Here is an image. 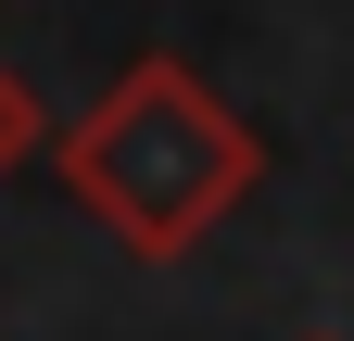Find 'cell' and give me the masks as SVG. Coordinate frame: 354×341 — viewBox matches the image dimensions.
Wrapping results in <instances>:
<instances>
[{
  "label": "cell",
  "instance_id": "obj_2",
  "mask_svg": "<svg viewBox=\"0 0 354 341\" xmlns=\"http://www.w3.org/2000/svg\"><path fill=\"white\" fill-rule=\"evenodd\" d=\"M38 139H51V114H38V89H26L13 64H0V177H13V164H26Z\"/></svg>",
  "mask_w": 354,
  "mask_h": 341
},
{
  "label": "cell",
  "instance_id": "obj_3",
  "mask_svg": "<svg viewBox=\"0 0 354 341\" xmlns=\"http://www.w3.org/2000/svg\"><path fill=\"white\" fill-rule=\"evenodd\" d=\"M317 341H342V329H317Z\"/></svg>",
  "mask_w": 354,
  "mask_h": 341
},
{
  "label": "cell",
  "instance_id": "obj_1",
  "mask_svg": "<svg viewBox=\"0 0 354 341\" xmlns=\"http://www.w3.org/2000/svg\"><path fill=\"white\" fill-rule=\"evenodd\" d=\"M51 164H64V190H76L127 253H140V266H177V253H203V240L253 202L266 139L215 101L203 64L140 51V64H127L114 89L51 139Z\"/></svg>",
  "mask_w": 354,
  "mask_h": 341
}]
</instances>
